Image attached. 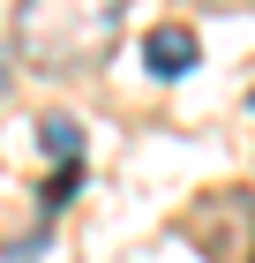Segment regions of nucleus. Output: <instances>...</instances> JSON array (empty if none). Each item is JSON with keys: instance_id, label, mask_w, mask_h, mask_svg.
<instances>
[{"instance_id": "20e7f679", "label": "nucleus", "mask_w": 255, "mask_h": 263, "mask_svg": "<svg viewBox=\"0 0 255 263\" xmlns=\"http://www.w3.org/2000/svg\"><path fill=\"white\" fill-rule=\"evenodd\" d=\"M75 188H83V165H60L53 181H45V211H60V203L75 196Z\"/></svg>"}, {"instance_id": "f03ea898", "label": "nucleus", "mask_w": 255, "mask_h": 263, "mask_svg": "<svg viewBox=\"0 0 255 263\" xmlns=\"http://www.w3.org/2000/svg\"><path fill=\"white\" fill-rule=\"evenodd\" d=\"M143 68H150V76H188V68H195V30L158 23L150 38H143Z\"/></svg>"}, {"instance_id": "7ed1b4c3", "label": "nucleus", "mask_w": 255, "mask_h": 263, "mask_svg": "<svg viewBox=\"0 0 255 263\" xmlns=\"http://www.w3.org/2000/svg\"><path fill=\"white\" fill-rule=\"evenodd\" d=\"M38 143H45V158H60V165H83V128L68 121V113H53V121L38 128Z\"/></svg>"}, {"instance_id": "f257e3e1", "label": "nucleus", "mask_w": 255, "mask_h": 263, "mask_svg": "<svg viewBox=\"0 0 255 263\" xmlns=\"http://www.w3.org/2000/svg\"><path fill=\"white\" fill-rule=\"evenodd\" d=\"M128 0H15V53L30 68H98L120 38Z\"/></svg>"}]
</instances>
